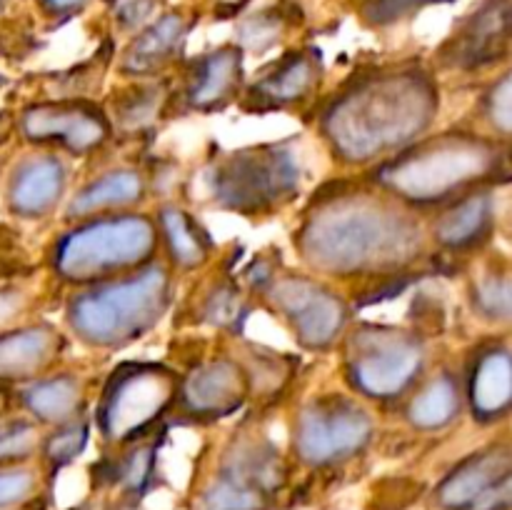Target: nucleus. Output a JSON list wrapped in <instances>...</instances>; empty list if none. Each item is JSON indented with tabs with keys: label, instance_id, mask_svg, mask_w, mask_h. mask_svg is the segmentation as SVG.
<instances>
[{
	"label": "nucleus",
	"instance_id": "1",
	"mask_svg": "<svg viewBox=\"0 0 512 510\" xmlns=\"http://www.w3.org/2000/svg\"><path fill=\"white\" fill-rule=\"evenodd\" d=\"M425 230L413 210L383 193H333L310 208L298 235L305 263L318 273L388 275L420 258Z\"/></svg>",
	"mask_w": 512,
	"mask_h": 510
},
{
	"label": "nucleus",
	"instance_id": "2",
	"mask_svg": "<svg viewBox=\"0 0 512 510\" xmlns=\"http://www.w3.org/2000/svg\"><path fill=\"white\" fill-rule=\"evenodd\" d=\"M438 113V85L418 65L350 80L320 115L330 150L353 165L388 160L413 145Z\"/></svg>",
	"mask_w": 512,
	"mask_h": 510
},
{
	"label": "nucleus",
	"instance_id": "3",
	"mask_svg": "<svg viewBox=\"0 0 512 510\" xmlns=\"http://www.w3.org/2000/svg\"><path fill=\"white\" fill-rule=\"evenodd\" d=\"M505 173L498 140L473 133H445L418 140L375 170V183L408 208L448 205Z\"/></svg>",
	"mask_w": 512,
	"mask_h": 510
},
{
	"label": "nucleus",
	"instance_id": "4",
	"mask_svg": "<svg viewBox=\"0 0 512 510\" xmlns=\"http://www.w3.org/2000/svg\"><path fill=\"white\" fill-rule=\"evenodd\" d=\"M170 303V275L148 263L130 275L93 283L68 305V325L83 343L120 348L148 333Z\"/></svg>",
	"mask_w": 512,
	"mask_h": 510
},
{
	"label": "nucleus",
	"instance_id": "5",
	"mask_svg": "<svg viewBox=\"0 0 512 510\" xmlns=\"http://www.w3.org/2000/svg\"><path fill=\"white\" fill-rule=\"evenodd\" d=\"M155 240L153 220L145 215H98L55 243L53 268L70 283H103L148 265Z\"/></svg>",
	"mask_w": 512,
	"mask_h": 510
},
{
	"label": "nucleus",
	"instance_id": "6",
	"mask_svg": "<svg viewBox=\"0 0 512 510\" xmlns=\"http://www.w3.org/2000/svg\"><path fill=\"white\" fill-rule=\"evenodd\" d=\"M205 180L220 208L243 215L265 213L298 193V155L288 145L238 150L215 160Z\"/></svg>",
	"mask_w": 512,
	"mask_h": 510
},
{
	"label": "nucleus",
	"instance_id": "7",
	"mask_svg": "<svg viewBox=\"0 0 512 510\" xmlns=\"http://www.w3.org/2000/svg\"><path fill=\"white\" fill-rule=\"evenodd\" d=\"M423 365V340L405 330L360 325L345 338V373L365 398H400L420 378Z\"/></svg>",
	"mask_w": 512,
	"mask_h": 510
},
{
	"label": "nucleus",
	"instance_id": "8",
	"mask_svg": "<svg viewBox=\"0 0 512 510\" xmlns=\"http://www.w3.org/2000/svg\"><path fill=\"white\" fill-rule=\"evenodd\" d=\"M373 418L348 395H323L300 410L293 445L303 463L335 465L353 458L373 438Z\"/></svg>",
	"mask_w": 512,
	"mask_h": 510
},
{
	"label": "nucleus",
	"instance_id": "9",
	"mask_svg": "<svg viewBox=\"0 0 512 510\" xmlns=\"http://www.w3.org/2000/svg\"><path fill=\"white\" fill-rule=\"evenodd\" d=\"M178 393V378L163 365H123L108 380L98 425L108 440H130L153 425Z\"/></svg>",
	"mask_w": 512,
	"mask_h": 510
},
{
	"label": "nucleus",
	"instance_id": "10",
	"mask_svg": "<svg viewBox=\"0 0 512 510\" xmlns=\"http://www.w3.org/2000/svg\"><path fill=\"white\" fill-rule=\"evenodd\" d=\"M283 483V460L268 440H238L198 510H265Z\"/></svg>",
	"mask_w": 512,
	"mask_h": 510
},
{
	"label": "nucleus",
	"instance_id": "11",
	"mask_svg": "<svg viewBox=\"0 0 512 510\" xmlns=\"http://www.w3.org/2000/svg\"><path fill=\"white\" fill-rule=\"evenodd\" d=\"M273 308L288 320L295 338L310 350L330 348L343 335L348 305L323 283L305 275H283L268 285Z\"/></svg>",
	"mask_w": 512,
	"mask_h": 510
},
{
	"label": "nucleus",
	"instance_id": "12",
	"mask_svg": "<svg viewBox=\"0 0 512 510\" xmlns=\"http://www.w3.org/2000/svg\"><path fill=\"white\" fill-rule=\"evenodd\" d=\"M20 128L33 143H55L70 155H88L110 135L108 118L83 100L30 105L23 110Z\"/></svg>",
	"mask_w": 512,
	"mask_h": 510
},
{
	"label": "nucleus",
	"instance_id": "13",
	"mask_svg": "<svg viewBox=\"0 0 512 510\" xmlns=\"http://www.w3.org/2000/svg\"><path fill=\"white\" fill-rule=\"evenodd\" d=\"M510 0H485L445 43L443 60L460 70H478L508 55Z\"/></svg>",
	"mask_w": 512,
	"mask_h": 510
},
{
	"label": "nucleus",
	"instance_id": "14",
	"mask_svg": "<svg viewBox=\"0 0 512 510\" xmlns=\"http://www.w3.org/2000/svg\"><path fill=\"white\" fill-rule=\"evenodd\" d=\"M248 393L245 370L233 360H210L198 365L180 385L185 413L198 418H223L243 405Z\"/></svg>",
	"mask_w": 512,
	"mask_h": 510
},
{
	"label": "nucleus",
	"instance_id": "15",
	"mask_svg": "<svg viewBox=\"0 0 512 510\" xmlns=\"http://www.w3.org/2000/svg\"><path fill=\"white\" fill-rule=\"evenodd\" d=\"M68 170L58 155H33L15 168L8 188L10 210L20 218H45L60 203Z\"/></svg>",
	"mask_w": 512,
	"mask_h": 510
},
{
	"label": "nucleus",
	"instance_id": "16",
	"mask_svg": "<svg viewBox=\"0 0 512 510\" xmlns=\"http://www.w3.org/2000/svg\"><path fill=\"white\" fill-rule=\"evenodd\" d=\"M510 448L493 445L470 455L458 465L438 490V498L450 510H473L488 493L510 480Z\"/></svg>",
	"mask_w": 512,
	"mask_h": 510
},
{
	"label": "nucleus",
	"instance_id": "17",
	"mask_svg": "<svg viewBox=\"0 0 512 510\" xmlns=\"http://www.w3.org/2000/svg\"><path fill=\"white\" fill-rule=\"evenodd\" d=\"M320 58L315 53H290L255 80L248 98L255 110L288 108L310 98L320 83Z\"/></svg>",
	"mask_w": 512,
	"mask_h": 510
},
{
	"label": "nucleus",
	"instance_id": "18",
	"mask_svg": "<svg viewBox=\"0 0 512 510\" xmlns=\"http://www.w3.org/2000/svg\"><path fill=\"white\" fill-rule=\"evenodd\" d=\"M470 410L480 423H493L508 415L512 403V363L508 345H490L470 363Z\"/></svg>",
	"mask_w": 512,
	"mask_h": 510
},
{
	"label": "nucleus",
	"instance_id": "19",
	"mask_svg": "<svg viewBox=\"0 0 512 510\" xmlns=\"http://www.w3.org/2000/svg\"><path fill=\"white\" fill-rule=\"evenodd\" d=\"M495 228V198L490 190H475L448 203L445 213L435 220L433 235L443 248L470 250L485 243Z\"/></svg>",
	"mask_w": 512,
	"mask_h": 510
},
{
	"label": "nucleus",
	"instance_id": "20",
	"mask_svg": "<svg viewBox=\"0 0 512 510\" xmlns=\"http://www.w3.org/2000/svg\"><path fill=\"white\" fill-rule=\"evenodd\" d=\"M243 80L238 48H220L193 63L185 85V100L195 110H218L238 93Z\"/></svg>",
	"mask_w": 512,
	"mask_h": 510
},
{
	"label": "nucleus",
	"instance_id": "21",
	"mask_svg": "<svg viewBox=\"0 0 512 510\" xmlns=\"http://www.w3.org/2000/svg\"><path fill=\"white\" fill-rule=\"evenodd\" d=\"M145 195V180L138 170L118 168L100 175L75 193L68 205V218H98V215H115V210L130 208L140 203Z\"/></svg>",
	"mask_w": 512,
	"mask_h": 510
},
{
	"label": "nucleus",
	"instance_id": "22",
	"mask_svg": "<svg viewBox=\"0 0 512 510\" xmlns=\"http://www.w3.org/2000/svg\"><path fill=\"white\" fill-rule=\"evenodd\" d=\"M60 338L48 325L18 330L0 338V378L23 380L43 373L58 355Z\"/></svg>",
	"mask_w": 512,
	"mask_h": 510
},
{
	"label": "nucleus",
	"instance_id": "23",
	"mask_svg": "<svg viewBox=\"0 0 512 510\" xmlns=\"http://www.w3.org/2000/svg\"><path fill=\"white\" fill-rule=\"evenodd\" d=\"M463 408V388L453 373H438L413 395L408 403V420L418 430L448 428Z\"/></svg>",
	"mask_w": 512,
	"mask_h": 510
},
{
	"label": "nucleus",
	"instance_id": "24",
	"mask_svg": "<svg viewBox=\"0 0 512 510\" xmlns=\"http://www.w3.org/2000/svg\"><path fill=\"white\" fill-rule=\"evenodd\" d=\"M185 38V20L178 13L163 15L155 25L133 40L125 53V70L135 75H148L163 68L180 50Z\"/></svg>",
	"mask_w": 512,
	"mask_h": 510
},
{
	"label": "nucleus",
	"instance_id": "25",
	"mask_svg": "<svg viewBox=\"0 0 512 510\" xmlns=\"http://www.w3.org/2000/svg\"><path fill=\"white\" fill-rule=\"evenodd\" d=\"M23 403L40 423L65 425L75 420L83 405V385L73 375L38 380L23 390Z\"/></svg>",
	"mask_w": 512,
	"mask_h": 510
},
{
	"label": "nucleus",
	"instance_id": "26",
	"mask_svg": "<svg viewBox=\"0 0 512 510\" xmlns=\"http://www.w3.org/2000/svg\"><path fill=\"white\" fill-rule=\"evenodd\" d=\"M160 230H163L170 258L180 268H198L208 260L213 243H210L208 233L185 210L173 208V205L160 210Z\"/></svg>",
	"mask_w": 512,
	"mask_h": 510
},
{
	"label": "nucleus",
	"instance_id": "27",
	"mask_svg": "<svg viewBox=\"0 0 512 510\" xmlns=\"http://www.w3.org/2000/svg\"><path fill=\"white\" fill-rule=\"evenodd\" d=\"M165 103V90L160 85H148V88H138L123 98L115 108V123L125 130H140L145 125L153 123L155 115L160 113Z\"/></svg>",
	"mask_w": 512,
	"mask_h": 510
},
{
	"label": "nucleus",
	"instance_id": "28",
	"mask_svg": "<svg viewBox=\"0 0 512 510\" xmlns=\"http://www.w3.org/2000/svg\"><path fill=\"white\" fill-rule=\"evenodd\" d=\"M510 275L508 270L483 273L473 285L475 308L493 320H510Z\"/></svg>",
	"mask_w": 512,
	"mask_h": 510
},
{
	"label": "nucleus",
	"instance_id": "29",
	"mask_svg": "<svg viewBox=\"0 0 512 510\" xmlns=\"http://www.w3.org/2000/svg\"><path fill=\"white\" fill-rule=\"evenodd\" d=\"M510 98H512V83H510V73H505L500 75L498 83L490 85V90L483 98V105H480L483 118L488 120L490 128H493L500 138H508L510 135V125H512Z\"/></svg>",
	"mask_w": 512,
	"mask_h": 510
},
{
	"label": "nucleus",
	"instance_id": "30",
	"mask_svg": "<svg viewBox=\"0 0 512 510\" xmlns=\"http://www.w3.org/2000/svg\"><path fill=\"white\" fill-rule=\"evenodd\" d=\"M38 443V430L33 423L13 420V423H0V463L28 458Z\"/></svg>",
	"mask_w": 512,
	"mask_h": 510
},
{
	"label": "nucleus",
	"instance_id": "31",
	"mask_svg": "<svg viewBox=\"0 0 512 510\" xmlns=\"http://www.w3.org/2000/svg\"><path fill=\"white\" fill-rule=\"evenodd\" d=\"M85 443H88V425L70 420V423L60 425L58 433L48 440L45 453H48L50 463L65 465L83 453Z\"/></svg>",
	"mask_w": 512,
	"mask_h": 510
},
{
	"label": "nucleus",
	"instance_id": "32",
	"mask_svg": "<svg viewBox=\"0 0 512 510\" xmlns=\"http://www.w3.org/2000/svg\"><path fill=\"white\" fill-rule=\"evenodd\" d=\"M438 3H450V0H370L365 5V18L373 25H388L415 13V10L425 8V5Z\"/></svg>",
	"mask_w": 512,
	"mask_h": 510
},
{
	"label": "nucleus",
	"instance_id": "33",
	"mask_svg": "<svg viewBox=\"0 0 512 510\" xmlns=\"http://www.w3.org/2000/svg\"><path fill=\"white\" fill-rule=\"evenodd\" d=\"M153 448H135L123 463L118 465L115 480H123L130 490H143L153 473Z\"/></svg>",
	"mask_w": 512,
	"mask_h": 510
},
{
	"label": "nucleus",
	"instance_id": "34",
	"mask_svg": "<svg viewBox=\"0 0 512 510\" xmlns=\"http://www.w3.org/2000/svg\"><path fill=\"white\" fill-rule=\"evenodd\" d=\"M205 315H210L215 325H230L233 328L235 318H243V303L233 288H218L210 295L205 305Z\"/></svg>",
	"mask_w": 512,
	"mask_h": 510
},
{
	"label": "nucleus",
	"instance_id": "35",
	"mask_svg": "<svg viewBox=\"0 0 512 510\" xmlns=\"http://www.w3.org/2000/svg\"><path fill=\"white\" fill-rule=\"evenodd\" d=\"M35 478L28 470H5L0 473V508L15 505L33 493Z\"/></svg>",
	"mask_w": 512,
	"mask_h": 510
},
{
	"label": "nucleus",
	"instance_id": "36",
	"mask_svg": "<svg viewBox=\"0 0 512 510\" xmlns=\"http://www.w3.org/2000/svg\"><path fill=\"white\" fill-rule=\"evenodd\" d=\"M90 0H40L45 13L58 15V18H68V15H75L78 10H83Z\"/></svg>",
	"mask_w": 512,
	"mask_h": 510
},
{
	"label": "nucleus",
	"instance_id": "37",
	"mask_svg": "<svg viewBox=\"0 0 512 510\" xmlns=\"http://www.w3.org/2000/svg\"><path fill=\"white\" fill-rule=\"evenodd\" d=\"M20 305H23V298L18 293H0V323L15 318Z\"/></svg>",
	"mask_w": 512,
	"mask_h": 510
},
{
	"label": "nucleus",
	"instance_id": "38",
	"mask_svg": "<svg viewBox=\"0 0 512 510\" xmlns=\"http://www.w3.org/2000/svg\"><path fill=\"white\" fill-rule=\"evenodd\" d=\"M8 130H10V118L5 113H0V140H5Z\"/></svg>",
	"mask_w": 512,
	"mask_h": 510
},
{
	"label": "nucleus",
	"instance_id": "39",
	"mask_svg": "<svg viewBox=\"0 0 512 510\" xmlns=\"http://www.w3.org/2000/svg\"><path fill=\"white\" fill-rule=\"evenodd\" d=\"M5 408H8V395H5L3 390H0V415L5 413Z\"/></svg>",
	"mask_w": 512,
	"mask_h": 510
},
{
	"label": "nucleus",
	"instance_id": "40",
	"mask_svg": "<svg viewBox=\"0 0 512 510\" xmlns=\"http://www.w3.org/2000/svg\"><path fill=\"white\" fill-rule=\"evenodd\" d=\"M0 8H3V0H0Z\"/></svg>",
	"mask_w": 512,
	"mask_h": 510
},
{
	"label": "nucleus",
	"instance_id": "41",
	"mask_svg": "<svg viewBox=\"0 0 512 510\" xmlns=\"http://www.w3.org/2000/svg\"><path fill=\"white\" fill-rule=\"evenodd\" d=\"M120 510H128V508H120Z\"/></svg>",
	"mask_w": 512,
	"mask_h": 510
}]
</instances>
